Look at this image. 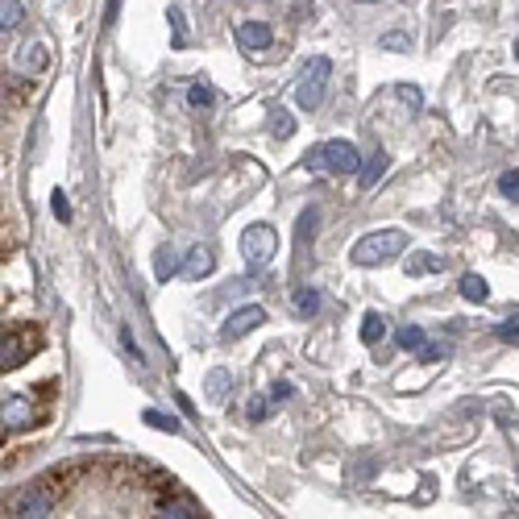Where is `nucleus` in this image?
I'll return each mask as SVG.
<instances>
[{"label": "nucleus", "instance_id": "obj_6", "mask_svg": "<svg viewBox=\"0 0 519 519\" xmlns=\"http://www.w3.org/2000/svg\"><path fill=\"white\" fill-rule=\"evenodd\" d=\"M275 254H278V233H275V225H250V229L242 233V258H245V266L250 270H262L266 262H275Z\"/></svg>", "mask_w": 519, "mask_h": 519}, {"label": "nucleus", "instance_id": "obj_5", "mask_svg": "<svg viewBox=\"0 0 519 519\" xmlns=\"http://www.w3.org/2000/svg\"><path fill=\"white\" fill-rule=\"evenodd\" d=\"M328 75H333V62L325 59V54H316L308 67H303V75L295 79V104L300 109H320V100H325V87H328Z\"/></svg>", "mask_w": 519, "mask_h": 519}, {"label": "nucleus", "instance_id": "obj_1", "mask_svg": "<svg viewBox=\"0 0 519 519\" xmlns=\"http://www.w3.org/2000/svg\"><path fill=\"white\" fill-rule=\"evenodd\" d=\"M71 465H62V470H54V474H46V478H37V482H29V486H21L17 495H12V503H9V511H12V519H50V511H54V503L62 498V490H67V478H71Z\"/></svg>", "mask_w": 519, "mask_h": 519}, {"label": "nucleus", "instance_id": "obj_27", "mask_svg": "<svg viewBox=\"0 0 519 519\" xmlns=\"http://www.w3.org/2000/svg\"><path fill=\"white\" fill-rule=\"evenodd\" d=\"M50 208H54V217H59V220H71V204H67V195H62V192L50 195Z\"/></svg>", "mask_w": 519, "mask_h": 519}, {"label": "nucleus", "instance_id": "obj_33", "mask_svg": "<svg viewBox=\"0 0 519 519\" xmlns=\"http://www.w3.org/2000/svg\"><path fill=\"white\" fill-rule=\"evenodd\" d=\"M515 59H519V42H515Z\"/></svg>", "mask_w": 519, "mask_h": 519}, {"label": "nucleus", "instance_id": "obj_26", "mask_svg": "<svg viewBox=\"0 0 519 519\" xmlns=\"http://www.w3.org/2000/svg\"><path fill=\"white\" fill-rule=\"evenodd\" d=\"M495 333H498L503 341H519V312H511L507 320H503V325L495 328Z\"/></svg>", "mask_w": 519, "mask_h": 519}, {"label": "nucleus", "instance_id": "obj_16", "mask_svg": "<svg viewBox=\"0 0 519 519\" xmlns=\"http://www.w3.org/2000/svg\"><path fill=\"white\" fill-rule=\"evenodd\" d=\"M383 337H387V320H383L378 312H370L362 320V345H378Z\"/></svg>", "mask_w": 519, "mask_h": 519}, {"label": "nucleus", "instance_id": "obj_18", "mask_svg": "<svg viewBox=\"0 0 519 519\" xmlns=\"http://www.w3.org/2000/svg\"><path fill=\"white\" fill-rule=\"evenodd\" d=\"M21 17H25L21 0H0V25H4V29H17V25H21Z\"/></svg>", "mask_w": 519, "mask_h": 519}, {"label": "nucleus", "instance_id": "obj_28", "mask_svg": "<svg viewBox=\"0 0 519 519\" xmlns=\"http://www.w3.org/2000/svg\"><path fill=\"white\" fill-rule=\"evenodd\" d=\"M275 133L278 137H291V133H295V121H291L287 112H275Z\"/></svg>", "mask_w": 519, "mask_h": 519}, {"label": "nucleus", "instance_id": "obj_10", "mask_svg": "<svg viewBox=\"0 0 519 519\" xmlns=\"http://www.w3.org/2000/svg\"><path fill=\"white\" fill-rule=\"evenodd\" d=\"M154 519H200V511H195L192 503H187V498L167 495V498H162V503H158Z\"/></svg>", "mask_w": 519, "mask_h": 519}, {"label": "nucleus", "instance_id": "obj_23", "mask_svg": "<svg viewBox=\"0 0 519 519\" xmlns=\"http://www.w3.org/2000/svg\"><path fill=\"white\" fill-rule=\"evenodd\" d=\"M498 192H503L507 200H515V204H519V170H507V175L498 179Z\"/></svg>", "mask_w": 519, "mask_h": 519}, {"label": "nucleus", "instance_id": "obj_17", "mask_svg": "<svg viewBox=\"0 0 519 519\" xmlns=\"http://www.w3.org/2000/svg\"><path fill=\"white\" fill-rule=\"evenodd\" d=\"M383 170H387V154H383V150H375V158H370V162L362 167V175H358V179H362V187H375V183L383 179Z\"/></svg>", "mask_w": 519, "mask_h": 519}, {"label": "nucleus", "instance_id": "obj_22", "mask_svg": "<svg viewBox=\"0 0 519 519\" xmlns=\"http://www.w3.org/2000/svg\"><path fill=\"white\" fill-rule=\"evenodd\" d=\"M378 46H383V50H411V34H403V29L383 34V37H378Z\"/></svg>", "mask_w": 519, "mask_h": 519}, {"label": "nucleus", "instance_id": "obj_9", "mask_svg": "<svg viewBox=\"0 0 519 519\" xmlns=\"http://www.w3.org/2000/svg\"><path fill=\"white\" fill-rule=\"evenodd\" d=\"M237 42H242L245 50H266L270 42H275V34H270V25L266 21H242L237 25Z\"/></svg>", "mask_w": 519, "mask_h": 519}, {"label": "nucleus", "instance_id": "obj_31", "mask_svg": "<svg viewBox=\"0 0 519 519\" xmlns=\"http://www.w3.org/2000/svg\"><path fill=\"white\" fill-rule=\"evenodd\" d=\"M445 345H424V353H420V358H428V362H436V358H445Z\"/></svg>", "mask_w": 519, "mask_h": 519}, {"label": "nucleus", "instance_id": "obj_15", "mask_svg": "<svg viewBox=\"0 0 519 519\" xmlns=\"http://www.w3.org/2000/svg\"><path fill=\"white\" fill-rule=\"evenodd\" d=\"M461 295H465L470 303H486V300H490V287H486L482 275H465V278H461Z\"/></svg>", "mask_w": 519, "mask_h": 519}, {"label": "nucleus", "instance_id": "obj_7", "mask_svg": "<svg viewBox=\"0 0 519 519\" xmlns=\"http://www.w3.org/2000/svg\"><path fill=\"white\" fill-rule=\"evenodd\" d=\"M42 424V411L34 408V395H9L4 399V432H25Z\"/></svg>", "mask_w": 519, "mask_h": 519}, {"label": "nucleus", "instance_id": "obj_3", "mask_svg": "<svg viewBox=\"0 0 519 519\" xmlns=\"http://www.w3.org/2000/svg\"><path fill=\"white\" fill-rule=\"evenodd\" d=\"M408 250V233L399 229H378V233H366L362 242L353 245V262L358 266H378V262H391L395 254Z\"/></svg>", "mask_w": 519, "mask_h": 519}, {"label": "nucleus", "instance_id": "obj_29", "mask_svg": "<svg viewBox=\"0 0 519 519\" xmlns=\"http://www.w3.org/2000/svg\"><path fill=\"white\" fill-rule=\"evenodd\" d=\"M170 25H175V42L183 46V42H187V29H183V17H179V12H170Z\"/></svg>", "mask_w": 519, "mask_h": 519}, {"label": "nucleus", "instance_id": "obj_13", "mask_svg": "<svg viewBox=\"0 0 519 519\" xmlns=\"http://www.w3.org/2000/svg\"><path fill=\"white\" fill-rule=\"evenodd\" d=\"M291 308H295L300 316H316V312H320V291H316V287H295Z\"/></svg>", "mask_w": 519, "mask_h": 519}, {"label": "nucleus", "instance_id": "obj_25", "mask_svg": "<svg viewBox=\"0 0 519 519\" xmlns=\"http://www.w3.org/2000/svg\"><path fill=\"white\" fill-rule=\"evenodd\" d=\"M154 270H158V278L175 275V258H170V250H158V254H154Z\"/></svg>", "mask_w": 519, "mask_h": 519}, {"label": "nucleus", "instance_id": "obj_32", "mask_svg": "<svg viewBox=\"0 0 519 519\" xmlns=\"http://www.w3.org/2000/svg\"><path fill=\"white\" fill-rule=\"evenodd\" d=\"M287 395H291V387H287V383H278V387L270 391V399H287Z\"/></svg>", "mask_w": 519, "mask_h": 519}, {"label": "nucleus", "instance_id": "obj_2", "mask_svg": "<svg viewBox=\"0 0 519 519\" xmlns=\"http://www.w3.org/2000/svg\"><path fill=\"white\" fill-rule=\"evenodd\" d=\"M303 167L308 170H325V175H362V154H358V145L353 142H325L316 145L312 154L303 158Z\"/></svg>", "mask_w": 519, "mask_h": 519}, {"label": "nucleus", "instance_id": "obj_19", "mask_svg": "<svg viewBox=\"0 0 519 519\" xmlns=\"http://www.w3.org/2000/svg\"><path fill=\"white\" fill-rule=\"evenodd\" d=\"M212 100H217V92H212L208 84H192V87H187V104H192V109H212Z\"/></svg>", "mask_w": 519, "mask_h": 519}, {"label": "nucleus", "instance_id": "obj_24", "mask_svg": "<svg viewBox=\"0 0 519 519\" xmlns=\"http://www.w3.org/2000/svg\"><path fill=\"white\" fill-rule=\"evenodd\" d=\"M12 100H4V104H9V109H17V104H21V100H29V92H34V87H29V79H12Z\"/></svg>", "mask_w": 519, "mask_h": 519}, {"label": "nucleus", "instance_id": "obj_34", "mask_svg": "<svg viewBox=\"0 0 519 519\" xmlns=\"http://www.w3.org/2000/svg\"><path fill=\"white\" fill-rule=\"evenodd\" d=\"M362 4H370V0H362Z\"/></svg>", "mask_w": 519, "mask_h": 519}, {"label": "nucleus", "instance_id": "obj_8", "mask_svg": "<svg viewBox=\"0 0 519 519\" xmlns=\"http://www.w3.org/2000/svg\"><path fill=\"white\" fill-rule=\"evenodd\" d=\"M258 325H266V308H258V303H245V308H237V312L225 320V337L237 341V337H245V333H254Z\"/></svg>", "mask_w": 519, "mask_h": 519}, {"label": "nucleus", "instance_id": "obj_21", "mask_svg": "<svg viewBox=\"0 0 519 519\" xmlns=\"http://www.w3.org/2000/svg\"><path fill=\"white\" fill-rule=\"evenodd\" d=\"M142 420L150 424V428H158V432H179V420H167L162 411H145Z\"/></svg>", "mask_w": 519, "mask_h": 519}, {"label": "nucleus", "instance_id": "obj_30", "mask_svg": "<svg viewBox=\"0 0 519 519\" xmlns=\"http://www.w3.org/2000/svg\"><path fill=\"white\" fill-rule=\"evenodd\" d=\"M245 411H250V420H262V416H266V399H250V408H245Z\"/></svg>", "mask_w": 519, "mask_h": 519}, {"label": "nucleus", "instance_id": "obj_11", "mask_svg": "<svg viewBox=\"0 0 519 519\" xmlns=\"http://www.w3.org/2000/svg\"><path fill=\"white\" fill-rule=\"evenodd\" d=\"M179 270H183V278H204L208 270H212V250H208V245H195Z\"/></svg>", "mask_w": 519, "mask_h": 519}, {"label": "nucleus", "instance_id": "obj_14", "mask_svg": "<svg viewBox=\"0 0 519 519\" xmlns=\"http://www.w3.org/2000/svg\"><path fill=\"white\" fill-rule=\"evenodd\" d=\"M395 341H399V350H408V353H424V345H428L424 328H416V325H403L395 333Z\"/></svg>", "mask_w": 519, "mask_h": 519}, {"label": "nucleus", "instance_id": "obj_4", "mask_svg": "<svg viewBox=\"0 0 519 519\" xmlns=\"http://www.w3.org/2000/svg\"><path fill=\"white\" fill-rule=\"evenodd\" d=\"M37 345H42L37 325H12V328H4V341H0V370L9 375V370L25 366L37 353Z\"/></svg>", "mask_w": 519, "mask_h": 519}, {"label": "nucleus", "instance_id": "obj_20", "mask_svg": "<svg viewBox=\"0 0 519 519\" xmlns=\"http://www.w3.org/2000/svg\"><path fill=\"white\" fill-rule=\"evenodd\" d=\"M441 266H445V258L420 254V258H411V262H408V275H428V270H441Z\"/></svg>", "mask_w": 519, "mask_h": 519}, {"label": "nucleus", "instance_id": "obj_12", "mask_svg": "<svg viewBox=\"0 0 519 519\" xmlns=\"http://www.w3.org/2000/svg\"><path fill=\"white\" fill-rule=\"evenodd\" d=\"M50 67V46L46 42H34V46H25V59H21V71L25 75H37Z\"/></svg>", "mask_w": 519, "mask_h": 519}]
</instances>
